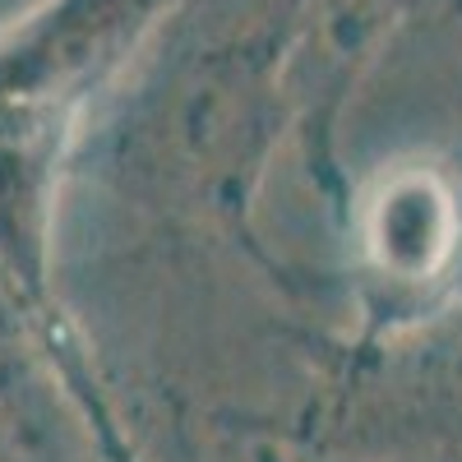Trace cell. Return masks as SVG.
Wrapping results in <instances>:
<instances>
[]
</instances>
